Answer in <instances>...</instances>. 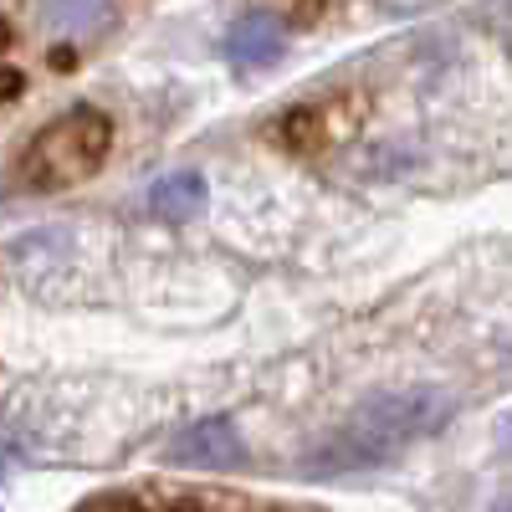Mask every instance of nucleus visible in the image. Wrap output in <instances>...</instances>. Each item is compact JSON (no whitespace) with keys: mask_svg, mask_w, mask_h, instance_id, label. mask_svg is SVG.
<instances>
[{"mask_svg":"<svg viewBox=\"0 0 512 512\" xmlns=\"http://www.w3.org/2000/svg\"><path fill=\"white\" fill-rule=\"evenodd\" d=\"M451 395L415 384V390H384L369 395L349 420H338L333 431L303 456V466L313 477H349V472H369V466L395 461L405 446L436 436L451 420Z\"/></svg>","mask_w":512,"mask_h":512,"instance_id":"obj_1","label":"nucleus"},{"mask_svg":"<svg viewBox=\"0 0 512 512\" xmlns=\"http://www.w3.org/2000/svg\"><path fill=\"white\" fill-rule=\"evenodd\" d=\"M113 149V123L103 108H67L21 154V180L31 190H67L93 180Z\"/></svg>","mask_w":512,"mask_h":512,"instance_id":"obj_2","label":"nucleus"},{"mask_svg":"<svg viewBox=\"0 0 512 512\" xmlns=\"http://www.w3.org/2000/svg\"><path fill=\"white\" fill-rule=\"evenodd\" d=\"M169 461L190 466V472H231V466H246V446H241L231 420L210 415V420L185 425V431L169 441Z\"/></svg>","mask_w":512,"mask_h":512,"instance_id":"obj_3","label":"nucleus"},{"mask_svg":"<svg viewBox=\"0 0 512 512\" xmlns=\"http://www.w3.org/2000/svg\"><path fill=\"white\" fill-rule=\"evenodd\" d=\"M205 180L195 175V169H180V175H164V180H154L149 185V195H144V205H149V216L154 221H169V226H185V221H195L200 210H205Z\"/></svg>","mask_w":512,"mask_h":512,"instance_id":"obj_4","label":"nucleus"},{"mask_svg":"<svg viewBox=\"0 0 512 512\" xmlns=\"http://www.w3.org/2000/svg\"><path fill=\"white\" fill-rule=\"evenodd\" d=\"M226 57L241 62V67H267L272 57H282V31L272 16H241L231 31H226Z\"/></svg>","mask_w":512,"mask_h":512,"instance_id":"obj_5","label":"nucleus"},{"mask_svg":"<svg viewBox=\"0 0 512 512\" xmlns=\"http://www.w3.org/2000/svg\"><path fill=\"white\" fill-rule=\"evenodd\" d=\"M103 11H108V0H47V6H41V21H47L57 36L62 31L77 36V31H93L103 21Z\"/></svg>","mask_w":512,"mask_h":512,"instance_id":"obj_6","label":"nucleus"},{"mask_svg":"<svg viewBox=\"0 0 512 512\" xmlns=\"http://www.w3.org/2000/svg\"><path fill=\"white\" fill-rule=\"evenodd\" d=\"M77 512H205V507H159L139 492H108V497H93L88 507H77Z\"/></svg>","mask_w":512,"mask_h":512,"instance_id":"obj_7","label":"nucleus"},{"mask_svg":"<svg viewBox=\"0 0 512 512\" xmlns=\"http://www.w3.org/2000/svg\"><path fill=\"white\" fill-rule=\"evenodd\" d=\"M282 6H287L297 21H308V16H318V6H323V0H282Z\"/></svg>","mask_w":512,"mask_h":512,"instance_id":"obj_8","label":"nucleus"},{"mask_svg":"<svg viewBox=\"0 0 512 512\" xmlns=\"http://www.w3.org/2000/svg\"><path fill=\"white\" fill-rule=\"evenodd\" d=\"M11 47V26H6V16H0V52Z\"/></svg>","mask_w":512,"mask_h":512,"instance_id":"obj_9","label":"nucleus"},{"mask_svg":"<svg viewBox=\"0 0 512 512\" xmlns=\"http://www.w3.org/2000/svg\"><path fill=\"white\" fill-rule=\"evenodd\" d=\"M0 472H6V461H0Z\"/></svg>","mask_w":512,"mask_h":512,"instance_id":"obj_10","label":"nucleus"}]
</instances>
